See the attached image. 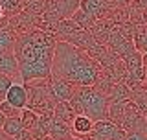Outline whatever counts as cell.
<instances>
[{
    "instance_id": "obj_1",
    "label": "cell",
    "mask_w": 147,
    "mask_h": 140,
    "mask_svg": "<svg viewBox=\"0 0 147 140\" xmlns=\"http://www.w3.org/2000/svg\"><path fill=\"white\" fill-rule=\"evenodd\" d=\"M59 37L52 31L39 28L18 33L13 46L22 83H31L39 79H48L52 76V61Z\"/></svg>"
},
{
    "instance_id": "obj_2",
    "label": "cell",
    "mask_w": 147,
    "mask_h": 140,
    "mask_svg": "<svg viewBox=\"0 0 147 140\" xmlns=\"http://www.w3.org/2000/svg\"><path fill=\"white\" fill-rule=\"evenodd\" d=\"M101 67L85 50L66 41H57L52 61V76L70 81L74 87H94Z\"/></svg>"
},
{
    "instance_id": "obj_3",
    "label": "cell",
    "mask_w": 147,
    "mask_h": 140,
    "mask_svg": "<svg viewBox=\"0 0 147 140\" xmlns=\"http://www.w3.org/2000/svg\"><path fill=\"white\" fill-rule=\"evenodd\" d=\"M68 103L76 114H85L92 122L109 118V98L96 87H77Z\"/></svg>"
},
{
    "instance_id": "obj_4",
    "label": "cell",
    "mask_w": 147,
    "mask_h": 140,
    "mask_svg": "<svg viewBox=\"0 0 147 140\" xmlns=\"http://www.w3.org/2000/svg\"><path fill=\"white\" fill-rule=\"evenodd\" d=\"M24 87L28 90V109L35 111L37 114L53 113L57 101H55L52 98V94H50L48 85H46V79L24 83Z\"/></svg>"
},
{
    "instance_id": "obj_5",
    "label": "cell",
    "mask_w": 147,
    "mask_h": 140,
    "mask_svg": "<svg viewBox=\"0 0 147 140\" xmlns=\"http://www.w3.org/2000/svg\"><path fill=\"white\" fill-rule=\"evenodd\" d=\"M127 131L123 127L110 122L109 118L94 122V127L88 133V140H125Z\"/></svg>"
},
{
    "instance_id": "obj_6",
    "label": "cell",
    "mask_w": 147,
    "mask_h": 140,
    "mask_svg": "<svg viewBox=\"0 0 147 140\" xmlns=\"http://www.w3.org/2000/svg\"><path fill=\"white\" fill-rule=\"evenodd\" d=\"M46 85H48V90H50V94H52V98L55 101H70V98L74 96V92L77 88L70 81L61 79L57 76H50L46 79Z\"/></svg>"
},
{
    "instance_id": "obj_7",
    "label": "cell",
    "mask_w": 147,
    "mask_h": 140,
    "mask_svg": "<svg viewBox=\"0 0 147 140\" xmlns=\"http://www.w3.org/2000/svg\"><path fill=\"white\" fill-rule=\"evenodd\" d=\"M6 101L11 103L15 109H24L28 107V90L24 87V83H13L11 88L6 94Z\"/></svg>"
},
{
    "instance_id": "obj_8",
    "label": "cell",
    "mask_w": 147,
    "mask_h": 140,
    "mask_svg": "<svg viewBox=\"0 0 147 140\" xmlns=\"http://www.w3.org/2000/svg\"><path fill=\"white\" fill-rule=\"evenodd\" d=\"M79 9L85 11L86 15H90L94 20H99V18H103L105 11L109 9V4L107 0H81Z\"/></svg>"
},
{
    "instance_id": "obj_9",
    "label": "cell",
    "mask_w": 147,
    "mask_h": 140,
    "mask_svg": "<svg viewBox=\"0 0 147 140\" xmlns=\"http://www.w3.org/2000/svg\"><path fill=\"white\" fill-rule=\"evenodd\" d=\"M0 74L9 77H20V68H18V61L13 52H4L0 54Z\"/></svg>"
},
{
    "instance_id": "obj_10",
    "label": "cell",
    "mask_w": 147,
    "mask_h": 140,
    "mask_svg": "<svg viewBox=\"0 0 147 140\" xmlns=\"http://www.w3.org/2000/svg\"><path fill=\"white\" fill-rule=\"evenodd\" d=\"M70 127H72V137L86 138L88 133L92 131V127H94V122H92L88 116H85V114H76V118H74Z\"/></svg>"
},
{
    "instance_id": "obj_11",
    "label": "cell",
    "mask_w": 147,
    "mask_h": 140,
    "mask_svg": "<svg viewBox=\"0 0 147 140\" xmlns=\"http://www.w3.org/2000/svg\"><path fill=\"white\" fill-rule=\"evenodd\" d=\"M48 137H52L53 140H68V138L72 137V127L66 122H63V120H59V118H55V116H53Z\"/></svg>"
},
{
    "instance_id": "obj_12",
    "label": "cell",
    "mask_w": 147,
    "mask_h": 140,
    "mask_svg": "<svg viewBox=\"0 0 147 140\" xmlns=\"http://www.w3.org/2000/svg\"><path fill=\"white\" fill-rule=\"evenodd\" d=\"M53 116L59 120H63V122H66L68 125H72L74 118H76V113H74V109L70 107L68 101H57L55 103V109H53Z\"/></svg>"
},
{
    "instance_id": "obj_13",
    "label": "cell",
    "mask_w": 147,
    "mask_h": 140,
    "mask_svg": "<svg viewBox=\"0 0 147 140\" xmlns=\"http://www.w3.org/2000/svg\"><path fill=\"white\" fill-rule=\"evenodd\" d=\"M22 122H20V116H13V118H6V124H4V127H2V131L7 135L9 138H13L15 140L18 135H20L22 131Z\"/></svg>"
},
{
    "instance_id": "obj_14",
    "label": "cell",
    "mask_w": 147,
    "mask_h": 140,
    "mask_svg": "<svg viewBox=\"0 0 147 140\" xmlns=\"http://www.w3.org/2000/svg\"><path fill=\"white\" fill-rule=\"evenodd\" d=\"M20 122H22V127L24 129H28V131H35L37 122H39V114H37L35 111L24 107V109L20 111Z\"/></svg>"
},
{
    "instance_id": "obj_15",
    "label": "cell",
    "mask_w": 147,
    "mask_h": 140,
    "mask_svg": "<svg viewBox=\"0 0 147 140\" xmlns=\"http://www.w3.org/2000/svg\"><path fill=\"white\" fill-rule=\"evenodd\" d=\"M0 7L6 17H15L22 11V0H0Z\"/></svg>"
},
{
    "instance_id": "obj_16",
    "label": "cell",
    "mask_w": 147,
    "mask_h": 140,
    "mask_svg": "<svg viewBox=\"0 0 147 140\" xmlns=\"http://www.w3.org/2000/svg\"><path fill=\"white\" fill-rule=\"evenodd\" d=\"M13 83H15V79H13V77L0 74V101H4V100H6V94H7V90H9V88H11Z\"/></svg>"
},
{
    "instance_id": "obj_17",
    "label": "cell",
    "mask_w": 147,
    "mask_h": 140,
    "mask_svg": "<svg viewBox=\"0 0 147 140\" xmlns=\"http://www.w3.org/2000/svg\"><path fill=\"white\" fill-rule=\"evenodd\" d=\"M20 111L22 109H15L11 103H7L6 100L0 101V113H2L6 118H13V116H20Z\"/></svg>"
},
{
    "instance_id": "obj_18",
    "label": "cell",
    "mask_w": 147,
    "mask_h": 140,
    "mask_svg": "<svg viewBox=\"0 0 147 140\" xmlns=\"http://www.w3.org/2000/svg\"><path fill=\"white\" fill-rule=\"evenodd\" d=\"M4 124H6V116H4L2 113H0V129L4 127Z\"/></svg>"
},
{
    "instance_id": "obj_19",
    "label": "cell",
    "mask_w": 147,
    "mask_h": 140,
    "mask_svg": "<svg viewBox=\"0 0 147 140\" xmlns=\"http://www.w3.org/2000/svg\"><path fill=\"white\" fill-rule=\"evenodd\" d=\"M144 81H147V67L144 68Z\"/></svg>"
},
{
    "instance_id": "obj_20",
    "label": "cell",
    "mask_w": 147,
    "mask_h": 140,
    "mask_svg": "<svg viewBox=\"0 0 147 140\" xmlns=\"http://www.w3.org/2000/svg\"><path fill=\"white\" fill-rule=\"evenodd\" d=\"M68 140H88V138H77V137H70Z\"/></svg>"
},
{
    "instance_id": "obj_21",
    "label": "cell",
    "mask_w": 147,
    "mask_h": 140,
    "mask_svg": "<svg viewBox=\"0 0 147 140\" xmlns=\"http://www.w3.org/2000/svg\"><path fill=\"white\" fill-rule=\"evenodd\" d=\"M4 17V11H2V7H0V18H2Z\"/></svg>"
},
{
    "instance_id": "obj_22",
    "label": "cell",
    "mask_w": 147,
    "mask_h": 140,
    "mask_svg": "<svg viewBox=\"0 0 147 140\" xmlns=\"http://www.w3.org/2000/svg\"><path fill=\"white\" fill-rule=\"evenodd\" d=\"M142 2H144V4H145V6H147V0H142Z\"/></svg>"
}]
</instances>
